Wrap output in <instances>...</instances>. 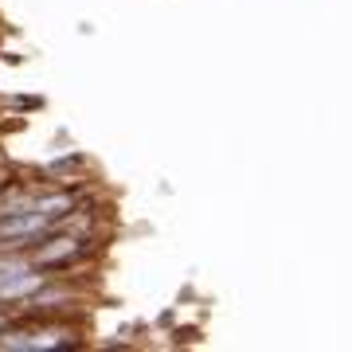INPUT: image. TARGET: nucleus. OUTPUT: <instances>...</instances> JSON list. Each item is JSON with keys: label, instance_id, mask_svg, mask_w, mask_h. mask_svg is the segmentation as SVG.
I'll use <instances>...</instances> for the list:
<instances>
[{"label": "nucleus", "instance_id": "nucleus-2", "mask_svg": "<svg viewBox=\"0 0 352 352\" xmlns=\"http://www.w3.org/2000/svg\"><path fill=\"white\" fill-rule=\"evenodd\" d=\"M0 333H4V321H0Z\"/></svg>", "mask_w": 352, "mask_h": 352}, {"label": "nucleus", "instance_id": "nucleus-1", "mask_svg": "<svg viewBox=\"0 0 352 352\" xmlns=\"http://www.w3.org/2000/svg\"><path fill=\"white\" fill-rule=\"evenodd\" d=\"M87 168V157L82 153H71V157H63V161L47 164V176H59V180H67L71 173H82Z\"/></svg>", "mask_w": 352, "mask_h": 352}]
</instances>
